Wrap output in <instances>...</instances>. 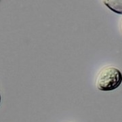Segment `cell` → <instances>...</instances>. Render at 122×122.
I'll return each mask as SVG.
<instances>
[{
	"label": "cell",
	"instance_id": "obj_1",
	"mask_svg": "<svg viewBox=\"0 0 122 122\" xmlns=\"http://www.w3.org/2000/svg\"><path fill=\"white\" fill-rule=\"evenodd\" d=\"M122 82V73L114 66H105L101 70L96 80L97 87L101 91L117 89Z\"/></svg>",
	"mask_w": 122,
	"mask_h": 122
},
{
	"label": "cell",
	"instance_id": "obj_2",
	"mask_svg": "<svg viewBox=\"0 0 122 122\" xmlns=\"http://www.w3.org/2000/svg\"><path fill=\"white\" fill-rule=\"evenodd\" d=\"M107 8L117 14H122V0H108L103 1Z\"/></svg>",
	"mask_w": 122,
	"mask_h": 122
},
{
	"label": "cell",
	"instance_id": "obj_3",
	"mask_svg": "<svg viewBox=\"0 0 122 122\" xmlns=\"http://www.w3.org/2000/svg\"><path fill=\"white\" fill-rule=\"evenodd\" d=\"M0 102H1V95H0Z\"/></svg>",
	"mask_w": 122,
	"mask_h": 122
},
{
	"label": "cell",
	"instance_id": "obj_4",
	"mask_svg": "<svg viewBox=\"0 0 122 122\" xmlns=\"http://www.w3.org/2000/svg\"></svg>",
	"mask_w": 122,
	"mask_h": 122
}]
</instances>
